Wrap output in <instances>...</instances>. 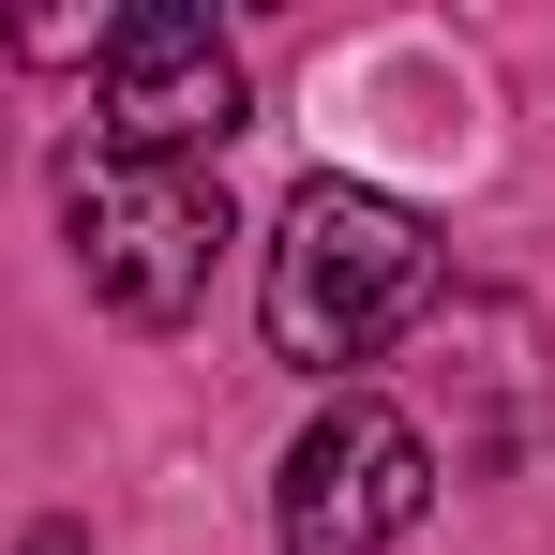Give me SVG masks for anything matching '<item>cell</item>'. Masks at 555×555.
Returning <instances> with one entry per match:
<instances>
[{
	"mask_svg": "<svg viewBox=\"0 0 555 555\" xmlns=\"http://www.w3.org/2000/svg\"><path fill=\"white\" fill-rule=\"evenodd\" d=\"M421 300H436V241H421L375 181H315V195L271 225V346H285L300 375L375 361Z\"/></svg>",
	"mask_w": 555,
	"mask_h": 555,
	"instance_id": "1",
	"label": "cell"
},
{
	"mask_svg": "<svg viewBox=\"0 0 555 555\" xmlns=\"http://www.w3.org/2000/svg\"><path fill=\"white\" fill-rule=\"evenodd\" d=\"M76 271H91L105 315H135V331H181L195 300H210V256H225V181L210 166H151V151H91L76 181Z\"/></svg>",
	"mask_w": 555,
	"mask_h": 555,
	"instance_id": "2",
	"label": "cell"
},
{
	"mask_svg": "<svg viewBox=\"0 0 555 555\" xmlns=\"http://www.w3.org/2000/svg\"><path fill=\"white\" fill-rule=\"evenodd\" d=\"M421 511H436V451H421V421L331 390V421L285 451V555H390Z\"/></svg>",
	"mask_w": 555,
	"mask_h": 555,
	"instance_id": "3",
	"label": "cell"
},
{
	"mask_svg": "<svg viewBox=\"0 0 555 555\" xmlns=\"http://www.w3.org/2000/svg\"><path fill=\"white\" fill-rule=\"evenodd\" d=\"M105 120H120V151H151V166L225 151V135H241V61H225V30H210L195 0L105 15Z\"/></svg>",
	"mask_w": 555,
	"mask_h": 555,
	"instance_id": "4",
	"label": "cell"
},
{
	"mask_svg": "<svg viewBox=\"0 0 555 555\" xmlns=\"http://www.w3.org/2000/svg\"><path fill=\"white\" fill-rule=\"evenodd\" d=\"M15 61H105V15H76V0L15 15Z\"/></svg>",
	"mask_w": 555,
	"mask_h": 555,
	"instance_id": "5",
	"label": "cell"
}]
</instances>
